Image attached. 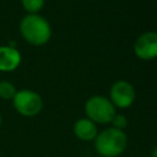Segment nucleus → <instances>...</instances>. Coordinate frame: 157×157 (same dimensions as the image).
Listing matches in <instances>:
<instances>
[{
  "instance_id": "obj_1",
  "label": "nucleus",
  "mask_w": 157,
  "mask_h": 157,
  "mask_svg": "<svg viewBox=\"0 0 157 157\" xmlns=\"http://www.w3.org/2000/svg\"><path fill=\"white\" fill-rule=\"evenodd\" d=\"M93 141L97 153L102 157H118L128 146V135L124 130L110 126L98 132Z\"/></svg>"
},
{
  "instance_id": "obj_2",
  "label": "nucleus",
  "mask_w": 157,
  "mask_h": 157,
  "mask_svg": "<svg viewBox=\"0 0 157 157\" xmlns=\"http://www.w3.org/2000/svg\"><path fill=\"white\" fill-rule=\"evenodd\" d=\"M20 32L25 40L33 45L45 44L52 36L49 22L38 13H28L25 16L20 23Z\"/></svg>"
},
{
  "instance_id": "obj_3",
  "label": "nucleus",
  "mask_w": 157,
  "mask_h": 157,
  "mask_svg": "<svg viewBox=\"0 0 157 157\" xmlns=\"http://www.w3.org/2000/svg\"><path fill=\"white\" fill-rule=\"evenodd\" d=\"M86 118L94 124H108L117 113V108L104 96H92L85 103Z\"/></svg>"
},
{
  "instance_id": "obj_4",
  "label": "nucleus",
  "mask_w": 157,
  "mask_h": 157,
  "mask_svg": "<svg viewBox=\"0 0 157 157\" xmlns=\"http://www.w3.org/2000/svg\"><path fill=\"white\" fill-rule=\"evenodd\" d=\"M12 105L15 110L23 117H36L43 109L42 97L32 90L17 91L12 98Z\"/></svg>"
},
{
  "instance_id": "obj_5",
  "label": "nucleus",
  "mask_w": 157,
  "mask_h": 157,
  "mask_svg": "<svg viewBox=\"0 0 157 157\" xmlns=\"http://www.w3.org/2000/svg\"><path fill=\"white\" fill-rule=\"evenodd\" d=\"M135 88L134 86L124 80L117 81L112 85L109 91V101L115 108L125 109L129 108L135 101Z\"/></svg>"
},
{
  "instance_id": "obj_6",
  "label": "nucleus",
  "mask_w": 157,
  "mask_h": 157,
  "mask_svg": "<svg viewBox=\"0 0 157 157\" xmlns=\"http://www.w3.org/2000/svg\"><path fill=\"white\" fill-rule=\"evenodd\" d=\"M134 53L142 60L157 58V32L148 31L139 36L134 43Z\"/></svg>"
},
{
  "instance_id": "obj_7",
  "label": "nucleus",
  "mask_w": 157,
  "mask_h": 157,
  "mask_svg": "<svg viewBox=\"0 0 157 157\" xmlns=\"http://www.w3.org/2000/svg\"><path fill=\"white\" fill-rule=\"evenodd\" d=\"M21 63V54L15 47L0 45V71L10 72L17 69Z\"/></svg>"
},
{
  "instance_id": "obj_8",
  "label": "nucleus",
  "mask_w": 157,
  "mask_h": 157,
  "mask_svg": "<svg viewBox=\"0 0 157 157\" xmlns=\"http://www.w3.org/2000/svg\"><path fill=\"white\" fill-rule=\"evenodd\" d=\"M74 135L81 141H93L98 134L97 124L87 118H81L75 121L72 126Z\"/></svg>"
},
{
  "instance_id": "obj_9",
  "label": "nucleus",
  "mask_w": 157,
  "mask_h": 157,
  "mask_svg": "<svg viewBox=\"0 0 157 157\" xmlns=\"http://www.w3.org/2000/svg\"><path fill=\"white\" fill-rule=\"evenodd\" d=\"M16 87L10 81H0V98L2 99H12L16 94Z\"/></svg>"
},
{
  "instance_id": "obj_10",
  "label": "nucleus",
  "mask_w": 157,
  "mask_h": 157,
  "mask_svg": "<svg viewBox=\"0 0 157 157\" xmlns=\"http://www.w3.org/2000/svg\"><path fill=\"white\" fill-rule=\"evenodd\" d=\"M21 2L28 13H37L44 5V0H21Z\"/></svg>"
},
{
  "instance_id": "obj_11",
  "label": "nucleus",
  "mask_w": 157,
  "mask_h": 157,
  "mask_svg": "<svg viewBox=\"0 0 157 157\" xmlns=\"http://www.w3.org/2000/svg\"><path fill=\"white\" fill-rule=\"evenodd\" d=\"M112 126L115 128V129H119V130H124L126 126H128V119L124 114H119V113H115V115L113 117L112 121H110Z\"/></svg>"
},
{
  "instance_id": "obj_12",
  "label": "nucleus",
  "mask_w": 157,
  "mask_h": 157,
  "mask_svg": "<svg viewBox=\"0 0 157 157\" xmlns=\"http://www.w3.org/2000/svg\"><path fill=\"white\" fill-rule=\"evenodd\" d=\"M151 157H157V147L153 150V152H152V156Z\"/></svg>"
},
{
  "instance_id": "obj_13",
  "label": "nucleus",
  "mask_w": 157,
  "mask_h": 157,
  "mask_svg": "<svg viewBox=\"0 0 157 157\" xmlns=\"http://www.w3.org/2000/svg\"><path fill=\"white\" fill-rule=\"evenodd\" d=\"M1 124H2V117H1V114H0V128H1Z\"/></svg>"
}]
</instances>
